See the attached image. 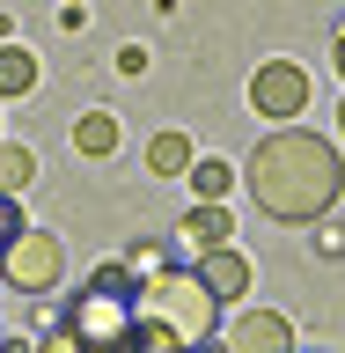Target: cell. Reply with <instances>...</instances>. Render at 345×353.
<instances>
[{
	"mask_svg": "<svg viewBox=\"0 0 345 353\" xmlns=\"http://www.w3.org/2000/svg\"><path fill=\"white\" fill-rule=\"evenodd\" d=\"M59 272H66V243L52 228H15V243L0 250V280L15 294H52Z\"/></svg>",
	"mask_w": 345,
	"mask_h": 353,
	"instance_id": "277c9868",
	"label": "cell"
},
{
	"mask_svg": "<svg viewBox=\"0 0 345 353\" xmlns=\"http://www.w3.org/2000/svg\"><path fill=\"white\" fill-rule=\"evenodd\" d=\"M0 346H8V339H0Z\"/></svg>",
	"mask_w": 345,
	"mask_h": 353,
	"instance_id": "d6986e66",
	"label": "cell"
},
{
	"mask_svg": "<svg viewBox=\"0 0 345 353\" xmlns=\"http://www.w3.org/2000/svg\"><path fill=\"white\" fill-rule=\"evenodd\" d=\"M118 265H125V272H132V287H147L154 280V272H169V250H162V243H140V250H125V258H118Z\"/></svg>",
	"mask_w": 345,
	"mask_h": 353,
	"instance_id": "5bb4252c",
	"label": "cell"
},
{
	"mask_svg": "<svg viewBox=\"0 0 345 353\" xmlns=\"http://www.w3.org/2000/svg\"><path fill=\"white\" fill-rule=\"evenodd\" d=\"M191 162H198V154H191L184 132H154V140H147V170H154V176H184Z\"/></svg>",
	"mask_w": 345,
	"mask_h": 353,
	"instance_id": "7c38bea8",
	"label": "cell"
},
{
	"mask_svg": "<svg viewBox=\"0 0 345 353\" xmlns=\"http://www.w3.org/2000/svg\"><path fill=\"white\" fill-rule=\"evenodd\" d=\"M338 132H345V103H338Z\"/></svg>",
	"mask_w": 345,
	"mask_h": 353,
	"instance_id": "ac0fdd59",
	"label": "cell"
},
{
	"mask_svg": "<svg viewBox=\"0 0 345 353\" xmlns=\"http://www.w3.org/2000/svg\"><path fill=\"white\" fill-rule=\"evenodd\" d=\"M118 140H125V125H118L110 110H81V118H74V154H81V162H110Z\"/></svg>",
	"mask_w": 345,
	"mask_h": 353,
	"instance_id": "9c48e42d",
	"label": "cell"
},
{
	"mask_svg": "<svg viewBox=\"0 0 345 353\" xmlns=\"http://www.w3.org/2000/svg\"><path fill=\"white\" fill-rule=\"evenodd\" d=\"M15 228H22V214H15V199L0 192V250H8V243H15Z\"/></svg>",
	"mask_w": 345,
	"mask_h": 353,
	"instance_id": "2e32d148",
	"label": "cell"
},
{
	"mask_svg": "<svg viewBox=\"0 0 345 353\" xmlns=\"http://www.w3.org/2000/svg\"><path fill=\"white\" fill-rule=\"evenodd\" d=\"M242 184H250V199L272 221H324L338 206V192H345V162H338V148H331L324 132L280 125V132L258 140Z\"/></svg>",
	"mask_w": 345,
	"mask_h": 353,
	"instance_id": "6da1fadb",
	"label": "cell"
},
{
	"mask_svg": "<svg viewBox=\"0 0 345 353\" xmlns=\"http://www.w3.org/2000/svg\"><path fill=\"white\" fill-rule=\"evenodd\" d=\"M30 176H37V154L22 148V140H0V192L22 199V192H30Z\"/></svg>",
	"mask_w": 345,
	"mask_h": 353,
	"instance_id": "4fadbf2b",
	"label": "cell"
},
{
	"mask_svg": "<svg viewBox=\"0 0 345 353\" xmlns=\"http://www.w3.org/2000/svg\"><path fill=\"white\" fill-rule=\"evenodd\" d=\"M132 309H140L147 324H162L176 346H213V331H220V302L206 294V280H198V272H184V265L154 272V280L132 294Z\"/></svg>",
	"mask_w": 345,
	"mask_h": 353,
	"instance_id": "7a4b0ae2",
	"label": "cell"
},
{
	"mask_svg": "<svg viewBox=\"0 0 345 353\" xmlns=\"http://www.w3.org/2000/svg\"><path fill=\"white\" fill-rule=\"evenodd\" d=\"M220 353H294V324L280 309H242L236 324L220 331Z\"/></svg>",
	"mask_w": 345,
	"mask_h": 353,
	"instance_id": "8992f818",
	"label": "cell"
},
{
	"mask_svg": "<svg viewBox=\"0 0 345 353\" xmlns=\"http://www.w3.org/2000/svg\"><path fill=\"white\" fill-rule=\"evenodd\" d=\"M37 88V52H22V44H0V103H15Z\"/></svg>",
	"mask_w": 345,
	"mask_h": 353,
	"instance_id": "8fae6325",
	"label": "cell"
},
{
	"mask_svg": "<svg viewBox=\"0 0 345 353\" xmlns=\"http://www.w3.org/2000/svg\"><path fill=\"white\" fill-rule=\"evenodd\" d=\"M184 184L198 192V206H220V199L236 192V162H220V154H198L191 170H184Z\"/></svg>",
	"mask_w": 345,
	"mask_h": 353,
	"instance_id": "30bf717a",
	"label": "cell"
},
{
	"mask_svg": "<svg viewBox=\"0 0 345 353\" xmlns=\"http://www.w3.org/2000/svg\"><path fill=\"white\" fill-rule=\"evenodd\" d=\"M191 272L206 280V294H213V302H236V294H250V258H242L236 243H228V250H206Z\"/></svg>",
	"mask_w": 345,
	"mask_h": 353,
	"instance_id": "52a82bcc",
	"label": "cell"
},
{
	"mask_svg": "<svg viewBox=\"0 0 345 353\" xmlns=\"http://www.w3.org/2000/svg\"><path fill=\"white\" fill-rule=\"evenodd\" d=\"M250 103H258V118H302L309 110V74L294 59H264L250 74Z\"/></svg>",
	"mask_w": 345,
	"mask_h": 353,
	"instance_id": "5b68a950",
	"label": "cell"
},
{
	"mask_svg": "<svg viewBox=\"0 0 345 353\" xmlns=\"http://www.w3.org/2000/svg\"><path fill=\"white\" fill-rule=\"evenodd\" d=\"M59 324L74 331V346H81V353H132V324H140V309H132V294L81 287V294L59 309Z\"/></svg>",
	"mask_w": 345,
	"mask_h": 353,
	"instance_id": "3957f363",
	"label": "cell"
},
{
	"mask_svg": "<svg viewBox=\"0 0 345 353\" xmlns=\"http://www.w3.org/2000/svg\"><path fill=\"white\" fill-rule=\"evenodd\" d=\"M37 353H81V346H74V331H66L59 316H44V339H37Z\"/></svg>",
	"mask_w": 345,
	"mask_h": 353,
	"instance_id": "9a60e30c",
	"label": "cell"
},
{
	"mask_svg": "<svg viewBox=\"0 0 345 353\" xmlns=\"http://www.w3.org/2000/svg\"><path fill=\"white\" fill-rule=\"evenodd\" d=\"M176 236L191 243L198 258H206V250H228V243H236V214H228V206H191Z\"/></svg>",
	"mask_w": 345,
	"mask_h": 353,
	"instance_id": "ba28073f",
	"label": "cell"
},
{
	"mask_svg": "<svg viewBox=\"0 0 345 353\" xmlns=\"http://www.w3.org/2000/svg\"><path fill=\"white\" fill-rule=\"evenodd\" d=\"M331 66L345 74V22H338V37H331Z\"/></svg>",
	"mask_w": 345,
	"mask_h": 353,
	"instance_id": "e0dca14e",
	"label": "cell"
}]
</instances>
